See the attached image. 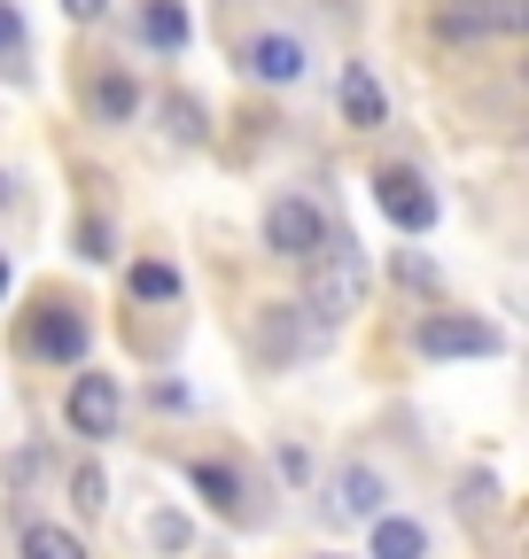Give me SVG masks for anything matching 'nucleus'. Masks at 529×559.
<instances>
[{
	"mask_svg": "<svg viewBox=\"0 0 529 559\" xmlns=\"http://www.w3.org/2000/svg\"><path fill=\"white\" fill-rule=\"evenodd\" d=\"M366 304V264H358V249L336 234L319 257H311V288H304V311H311V334H327L336 319H351Z\"/></svg>",
	"mask_w": 529,
	"mask_h": 559,
	"instance_id": "1",
	"label": "nucleus"
},
{
	"mask_svg": "<svg viewBox=\"0 0 529 559\" xmlns=\"http://www.w3.org/2000/svg\"><path fill=\"white\" fill-rule=\"evenodd\" d=\"M413 342H421V358H498V326L491 319H475V311H428L421 326H413Z\"/></svg>",
	"mask_w": 529,
	"mask_h": 559,
	"instance_id": "2",
	"label": "nucleus"
},
{
	"mask_svg": "<svg viewBox=\"0 0 529 559\" xmlns=\"http://www.w3.org/2000/svg\"><path fill=\"white\" fill-rule=\"evenodd\" d=\"M264 249L273 257H296V264H311L319 249H327V218L304 202V194H281V202H264Z\"/></svg>",
	"mask_w": 529,
	"mask_h": 559,
	"instance_id": "3",
	"label": "nucleus"
},
{
	"mask_svg": "<svg viewBox=\"0 0 529 559\" xmlns=\"http://www.w3.org/2000/svg\"><path fill=\"white\" fill-rule=\"evenodd\" d=\"M374 202H381V218L397 234H428L436 226V194L421 171H374Z\"/></svg>",
	"mask_w": 529,
	"mask_h": 559,
	"instance_id": "4",
	"label": "nucleus"
},
{
	"mask_svg": "<svg viewBox=\"0 0 529 559\" xmlns=\"http://www.w3.org/2000/svg\"><path fill=\"white\" fill-rule=\"evenodd\" d=\"M24 349H32V358H47V366H79V358H86V319L62 311V304H39V311L24 319Z\"/></svg>",
	"mask_w": 529,
	"mask_h": 559,
	"instance_id": "5",
	"label": "nucleus"
},
{
	"mask_svg": "<svg viewBox=\"0 0 529 559\" xmlns=\"http://www.w3.org/2000/svg\"><path fill=\"white\" fill-rule=\"evenodd\" d=\"M62 419L79 436H117V381L109 373H79L71 396H62Z\"/></svg>",
	"mask_w": 529,
	"mask_h": 559,
	"instance_id": "6",
	"label": "nucleus"
},
{
	"mask_svg": "<svg viewBox=\"0 0 529 559\" xmlns=\"http://www.w3.org/2000/svg\"><path fill=\"white\" fill-rule=\"evenodd\" d=\"M249 79H264V86H296V79H304V47H296L289 32L249 39Z\"/></svg>",
	"mask_w": 529,
	"mask_h": 559,
	"instance_id": "7",
	"label": "nucleus"
},
{
	"mask_svg": "<svg viewBox=\"0 0 529 559\" xmlns=\"http://www.w3.org/2000/svg\"><path fill=\"white\" fill-rule=\"evenodd\" d=\"M336 498H343V513L381 521V474H374V466H343V474H336Z\"/></svg>",
	"mask_w": 529,
	"mask_h": 559,
	"instance_id": "8",
	"label": "nucleus"
},
{
	"mask_svg": "<svg viewBox=\"0 0 529 559\" xmlns=\"http://www.w3.org/2000/svg\"><path fill=\"white\" fill-rule=\"evenodd\" d=\"M421 551H428L421 521H389V513L374 521V559H421Z\"/></svg>",
	"mask_w": 529,
	"mask_h": 559,
	"instance_id": "9",
	"label": "nucleus"
},
{
	"mask_svg": "<svg viewBox=\"0 0 529 559\" xmlns=\"http://www.w3.org/2000/svg\"><path fill=\"white\" fill-rule=\"evenodd\" d=\"M141 39H156L164 55H179L187 47V9H179V0H149V9H141Z\"/></svg>",
	"mask_w": 529,
	"mask_h": 559,
	"instance_id": "10",
	"label": "nucleus"
},
{
	"mask_svg": "<svg viewBox=\"0 0 529 559\" xmlns=\"http://www.w3.org/2000/svg\"><path fill=\"white\" fill-rule=\"evenodd\" d=\"M343 117H351L358 132H374V124H381V86L366 79V70H358V62L343 70Z\"/></svg>",
	"mask_w": 529,
	"mask_h": 559,
	"instance_id": "11",
	"label": "nucleus"
},
{
	"mask_svg": "<svg viewBox=\"0 0 529 559\" xmlns=\"http://www.w3.org/2000/svg\"><path fill=\"white\" fill-rule=\"evenodd\" d=\"M195 489H203L219 513H242V474H234L226 459H203V466H195Z\"/></svg>",
	"mask_w": 529,
	"mask_h": 559,
	"instance_id": "12",
	"label": "nucleus"
},
{
	"mask_svg": "<svg viewBox=\"0 0 529 559\" xmlns=\"http://www.w3.org/2000/svg\"><path fill=\"white\" fill-rule=\"evenodd\" d=\"M24 559H86V544H79L71 528H47V521H32V528H24Z\"/></svg>",
	"mask_w": 529,
	"mask_h": 559,
	"instance_id": "13",
	"label": "nucleus"
},
{
	"mask_svg": "<svg viewBox=\"0 0 529 559\" xmlns=\"http://www.w3.org/2000/svg\"><path fill=\"white\" fill-rule=\"evenodd\" d=\"M296 311H304V304H273V311H264V326H257V342L273 349V358H296V349H304V342H296Z\"/></svg>",
	"mask_w": 529,
	"mask_h": 559,
	"instance_id": "14",
	"label": "nucleus"
},
{
	"mask_svg": "<svg viewBox=\"0 0 529 559\" xmlns=\"http://www.w3.org/2000/svg\"><path fill=\"white\" fill-rule=\"evenodd\" d=\"M132 109H141V94H132V79H117V70H109V79H94V117L125 124Z\"/></svg>",
	"mask_w": 529,
	"mask_h": 559,
	"instance_id": "15",
	"label": "nucleus"
},
{
	"mask_svg": "<svg viewBox=\"0 0 529 559\" xmlns=\"http://www.w3.org/2000/svg\"><path fill=\"white\" fill-rule=\"evenodd\" d=\"M132 296H141V304H172V296H179V272L156 264V257H149V264H132Z\"/></svg>",
	"mask_w": 529,
	"mask_h": 559,
	"instance_id": "16",
	"label": "nucleus"
},
{
	"mask_svg": "<svg viewBox=\"0 0 529 559\" xmlns=\"http://www.w3.org/2000/svg\"><path fill=\"white\" fill-rule=\"evenodd\" d=\"M0 70H24V16L0 0Z\"/></svg>",
	"mask_w": 529,
	"mask_h": 559,
	"instance_id": "17",
	"label": "nucleus"
},
{
	"mask_svg": "<svg viewBox=\"0 0 529 559\" xmlns=\"http://www.w3.org/2000/svg\"><path fill=\"white\" fill-rule=\"evenodd\" d=\"M397 280H405V288H421V296H436V288H444L436 264H428V257H413V249H397Z\"/></svg>",
	"mask_w": 529,
	"mask_h": 559,
	"instance_id": "18",
	"label": "nucleus"
},
{
	"mask_svg": "<svg viewBox=\"0 0 529 559\" xmlns=\"http://www.w3.org/2000/svg\"><path fill=\"white\" fill-rule=\"evenodd\" d=\"M491 24L498 39H529V0H491Z\"/></svg>",
	"mask_w": 529,
	"mask_h": 559,
	"instance_id": "19",
	"label": "nucleus"
},
{
	"mask_svg": "<svg viewBox=\"0 0 529 559\" xmlns=\"http://www.w3.org/2000/svg\"><path fill=\"white\" fill-rule=\"evenodd\" d=\"M164 117H172V132H179V140H203V109H195L187 94H172V102H164Z\"/></svg>",
	"mask_w": 529,
	"mask_h": 559,
	"instance_id": "20",
	"label": "nucleus"
},
{
	"mask_svg": "<svg viewBox=\"0 0 529 559\" xmlns=\"http://www.w3.org/2000/svg\"><path fill=\"white\" fill-rule=\"evenodd\" d=\"M71 506L79 513H102V466H79L71 474Z\"/></svg>",
	"mask_w": 529,
	"mask_h": 559,
	"instance_id": "21",
	"label": "nucleus"
},
{
	"mask_svg": "<svg viewBox=\"0 0 529 559\" xmlns=\"http://www.w3.org/2000/svg\"><path fill=\"white\" fill-rule=\"evenodd\" d=\"M149 536H156L164 551H179V544H187V521H179V513H156V528H149Z\"/></svg>",
	"mask_w": 529,
	"mask_h": 559,
	"instance_id": "22",
	"label": "nucleus"
},
{
	"mask_svg": "<svg viewBox=\"0 0 529 559\" xmlns=\"http://www.w3.org/2000/svg\"><path fill=\"white\" fill-rule=\"evenodd\" d=\"M79 249H86V257H109V226L86 218V226H79Z\"/></svg>",
	"mask_w": 529,
	"mask_h": 559,
	"instance_id": "23",
	"label": "nucleus"
},
{
	"mask_svg": "<svg viewBox=\"0 0 529 559\" xmlns=\"http://www.w3.org/2000/svg\"><path fill=\"white\" fill-rule=\"evenodd\" d=\"M62 9H71V16H79V24H94V16H102V9H109V0H62Z\"/></svg>",
	"mask_w": 529,
	"mask_h": 559,
	"instance_id": "24",
	"label": "nucleus"
},
{
	"mask_svg": "<svg viewBox=\"0 0 529 559\" xmlns=\"http://www.w3.org/2000/svg\"><path fill=\"white\" fill-rule=\"evenodd\" d=\"M0 296H9V257H0Z\"/></svg>",
	"mask_w": 529,
	"mask_h": 559,
	"instance_id": "25",
	"label": "nucleus"
},
{
	"mask_svg": "<svg viewBox=\"0 0 529 559\" xmlns=\"http://www.w3.org/2000/svg\"><path fill=\"white\" fill-rule=\"evenodd\" d=\"M0 210H9V179H0Z\"/></svg>",
	"mask_w": 529,
	"mask_h": 559,
	"instance_id": "26",
	"label": "nucleus"
},
{
	"mask_svg": "<svg viewBox=\"0 0 529 559\" xmlns=\"http://www.w3.org/2000/svg\"><path fill=\"white\" fill-rule=\"evenodd\" d=\"M521 86H529V55H521Z\"/></svg>",
	"mask_w": 529,
	"mask_h": 559,
	"instance_id": "27",
	"label": "nucleus"
},
{
	"mask_svg": "<svg viewBox=\"0 0 529 559\" xmlns=\"http://www.w3.org/2000/svg\"><path fill=\"white\" fill-rule=\"evenodd\" d=\"M436 9H451V0H436Z\"/></svg>",
	"mask_w": 529,
	"mask_h": 559,
	"instance_id": "28",
	"label": "nucleus"
}]
</instances>
